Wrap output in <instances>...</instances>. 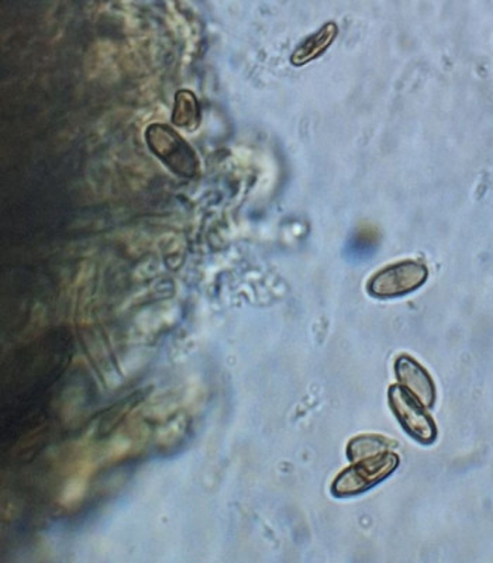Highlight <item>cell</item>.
Instances as JSON below:
<instances>
[{
	"label": "cell",
	"mask_w": 493,
	"mask_h": 563,
	"mask_svg": "<svg viewBox=\"0 0 493 563\" xmlns=\"http://www.w3.org/2000/svg\"><path fill=\"white\" fill-rule=\"evenodd\" d=\"M397 465H399V457L391 452L365 457L337 477L331 492L339 497L360 495L384 481Z\"/></svg>",
	"instance_id": "obj_1"
},
{
	"label": "cell",
	"mask_w": 493,
	"mask_h": 563,
	"mask_svg": "<svg viewBox=\"0 0 493 563\" xmlns=\"http://www.w3.org/2000/svg\"><path fill=\"white\" fill-rule=\"evenodd\" d=\"M151 151L175 174L190 178L198 170L194 150L173 129L163 124L151 125L145 134Z\"/></svg>",
	"instance_id": "obj_2"
},
{
	"label": "cell",
	"mask_w": 493,
	"mask_h": 563,
	"mask_svg": "<svg viewBox=\"0 0 493 563\" xmlns=\"http://www.w3.org/2000/svg\"><path fill=\"white\" fill-rule=\"evenodd\" d=\"M427 279L425 265L406 261L387 266L370 280L369 291L375 298L390 299L419 289Z\"/></svg>",
	"instance_id": "obj_3"
},
{
	"label": "cell",
	"mask_w": 493,
	"mask_h": 563,
	"mask_svg": "<svg viewBox=\"0 0 493 563\" xmlns=\"http://www.w3.org/2000/svg\"><path fill=\"white\" fill-rule=\"evenodd\" d=\"M390 404L397 419L416 440L430 444L436 440L437 431L435 422L427 416L425 406L416 399L405 387L392 386L390 390Z\"/></svg>",
	"instance_id": "obj_4"
},
{
	"label": "cell",
	"mask_w": 493,
	"mask_h": 563,
	"mask_svg": "<svg viewBox=\"0 0 493 563\" xmlns=\"http://www.w3.org/2000/svg\"><path fill=\"white\" fill-rule=\"evenodd\" d=\"M396 376L402 386L416 397L425 407L435 404V385L425 369L409 356H401L395 365Z\"/></svg>",
	"instance_id": "obj_5"
},
{
	"label": "cell",
	"mask_w": 493,
	"mask_h": 563,
	"mask_svg": "<svg viewBox=\"0 0 493 563\" xmlns=\"http://www.w3.org/2000/svg\"><path fill=\"white\" fill-rule=\"evenodd\" d=\"M337 33H339V29H337L335 23L325 24L324 27L317 30L315 34L309 35L308 38H305L298 45V48L292 54L291 63L295 67H302V65L319 58L333 44Z\"/></svg>",
	"instance_id": "obj_6"
},
{
	"label": "cell",
	"mask_w": 493,
	"mask_h": 563,
	"mask_svg": "<svg viewBox=\"0 0 493 563\" xmlns=\"http://www.w3.org/2000/svg\"><path fill=\"white\" fill-rule=\"evenodd\" d=\"M381 235L371 225H361L350 235L346 245V256L350 263H364L376 254L380 249Z\"/></svg>",
	"instance_id": "obj_7"
},
{
	"label": "cell",
	"mask_w": 493,
	"mask_h": 563,
	"mask_svg": "<svg viewBox=\"0 0 493 563\" xmlns=\"http://www.w3.org/2000/svg\"><path fill=\"white\" fill-rule=\"evenodd\" d=\"M173 120L176 125L185 129H195L199 123V104L194 93H176Z\"/></svg>",
	"instance_id": "obj_8"
},
{
	"label": "cell",
	"mask_w": 493,
	"mask_h": 563,
	"mask_svg": "<svg viewBox=\"0 0 493 563\" xmlns=\"http://www.w3.org/2000/svg\"><path fill=\"white\" fill-rule=\"evenodd\" d=\"M387 446H390V444H387L386 439H382V437H360V439L352 440L349 445V457L352 462L365 460V457L386 452Z\"/></svg>",
	"instance_id": "obj_9"
}]
</instances>
